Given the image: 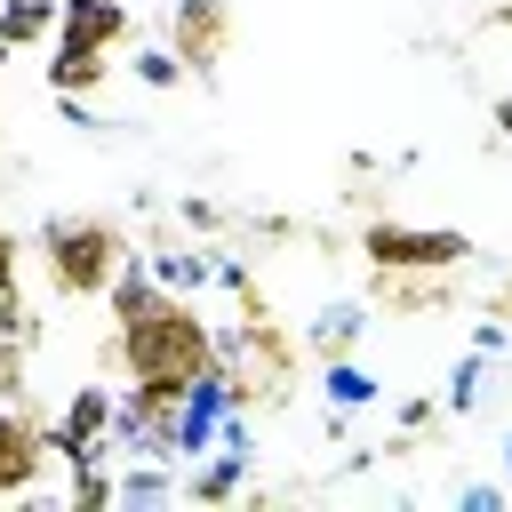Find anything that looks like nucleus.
Here are the masks:
<instances>
[{"label":"nucleus","mask_w":512,"mask_h":512,"mask_svg":"<svg viewBox=\"0 0 512 512\" xmlns=\"http://www.w3.org/2000/svg\"><path fill=\"white\" fill-rule=\"evenodd\" d=\"M104 368H128V384H152V392L184 400V392L216 368V328L200 320V304H192L184 288H160L136 320H112Z\"/></svg>","instance_id":"nucleus-1"},{"label":"nucleus","mask_w":512,"mask_h":512,"mask_svg":"<svg viewBox=\"0 0 512 512\" xmlns=\"http://www.w3.org/2000/svg\"><path fill=\"white\" fill-rule=\"evenodd\" d=\"M128 256H136L128 232L104 224V216H48V224H40V264H48V288H56L64 304L104 296Z\"/></svg>","instance_id":"nucleus-2"},{"label":"nucleus","mask_w":512,"mask_h":512,"mask_svg":"<svg viewBox=\"0 0 512 512\" xmlns=\"http://www.w3.org/2000/svg\"><path fill=\"white\" fill-rule=\"evenodd\" d=\"M360 256H368V272H456V264L472 256V240L448 232V224L368 216V224H360Z\"/></svg>","instance_id":"nucleus-3"},{"label":"nucleus","mask_w":512,"mask_h":512,"mask_svg":"<svg viewBox=\"0 0 512 512\" xmlns=\"http://www.w3.org/2000/svg\"><path fill=\"white\" fill-rule=\"evenodd\" d=\"M168 48H176L184 72L208 80L224 64V48H232V0H176L168 8Z\"/></svg>","instance_id":"nucleus-4"},{"label":"nucleus","mask_w":512,"mask_h":512,"mask_svg":"<svg viewBox=\"0 0 512 512\" xmlns=\"http://www.w3.org/2000/svg\"><path fill=\"white\" fill-rule=\"evenodd\" d=\"M112 448V392L104 384H80L72 400H64V416L48 424V456H64V464H96Z\"/></svg>","instance_id":"nucleus-5"},{"label":"nucleus","mask_w":512,"mask_h":512,"mask_svg":"<svg viewBox=\"0 0 512 512\" xmlns=\"http://www.w3.org/2000/svg\"><path fill=\"white\" fill-rule=\"evenodd\" d=\"M48 472V424L24 400H0V496H32Z\"/></svg>","instance_id":"nucleus-6"},{"label":"nucleus","mask_w":512,"mask_h":512,"mask_svg":"<svg viewBox=\"0 0 512 512\" xmlns=\"http://www.w3.org/2000/svg\"><path fill=\"white\" fill-rule=\"evenodd\" d=\"M368 304L384 320H440L456 304V272H376Z\"/></svg>","instance_id":"nucleus-7"},{"label":"nucleus","mask_w":512,"mask_h":512,"mask_svg":"<svg viewBox=\"0 0 512 512\" xmlns=\"http://www.w3.org/2000/svg\"><path fill=\"white\" fill-rule=\"evenodd\" d=\"M128 40V0H56V40L48 48H120Z\"/></svg>","instance_id":"nucleus-8"},{"label":"nucleus","mask_w":512,"mask_h":512,"mask_svg":"<svg viewBox=\"0 0 512 512\" xmlns=\"http://www.w3.org/2000/svg\"><path fill=\"white\" fill-rule=\"evenodd\" d=\"M240 480H248V456H240V440H224V448H208V464H192L184 496H192V504H232Z\"/></svg>","instance_id":"nucleus-9"},{"label":"nucleus","mask_w":512,"mask_h":512,"mask_svg":"<svg viewBox=\"0 0 512 512\" xmlns=\"http://www.w3.org/2000/svg\"><path fill=\"white\" fill-rule=\"evenodd\" d=\"M104 72H112V56L104 48H48V88L72 104V96H96L104 88Z\"/></svg>","instance_id":"nucleus-10"},{"label":"nucleus","mask_w":512,"mask_h":512,"mask_svg":"<svg viewBox=\"0 0 512 512\" xmlns=\"http://www.w3.org/2000/svg\"><path fill=\"white\" fill-rule=\"evenodd\" d=\"M56 40V0H0V48H40Z\"/></svg>","instance_id":"nucleus-11"},{"label":"nucleus","mask_w":512,"mask_h":512,"mask_svg":"<svg viewBox=\"0 0 512 512\" xmlns=\"http://www.w3.org/2000/svg\"><path fill=\"white\" fill-rule=\"evenodd\" d=\"M360 328H368V304H336V312H320V328L304 336V352H320V360H344V352L360 344Z\"/></svg>","instance_id":"nucleus-12"},{"label":"nucleus","mask_w":512,"mask_h":512,"mask_svg":"<svg viewBox=\"0 0 512 512\" xmlns=\"http://www.w3.org/2000/svg\"><path fill=\"white\" fill-rule=\"evenodd\" d=\"M320 368H328L320 384H328V400H336V408H360V400H376L368 368H352V360H320Z\"/></svg>","instance_id":"nucleus-13"},{"label":"nucleus","mask_w":512,"mask_h":512,"mask_svg":"<svg viewBox=\"0 0 512 512\" xmlns=\"http://www.w3.org/2000/svg\"><path fill=\"white\" fill-rule=\"evenodd\" d=\"M112 496H120V480H112L104 464H72V504H80V512H96V504H112Z\"/></svg>","instance_id":"nucleus-14"},{"label":"nucleus","mask_w":512,"mask_h":512,"mask_svg":"<svg viewBox=\"0 0 512 512\" xmlns=\"http://www.w3.org/2000/svg\"><path fill=\"white\" fill-rule=\"evenodd\" d=\"M208 272H216L208 256H152V280H160V288H200Z\"/></svg>","instance_id":"nucleus-15"},{"label":"nucleus","mask_w":512,"mask_h":512,"mask_svg":"<svg viewBox=\"0 0 512 512\" xmlns=\"http://www.w3.org/2000/svg\"><path fill=\"white\" fill-rule=\"evenodd\" d=\"M136 80H144V88H176V80H184L176 48H144V56H136Z\"/></svg>","instance_id":"nucleus-16"},{"label":"nucleus","mask_w":512,"mask_h":512,"mask_svg":"<svg viewBox=\"0 0 512 512\" xmlns=\"http://www.w3.org/2000/svg\"><path fill=\"white\" fill-rule=\"evenodd\" d=\"M32 384H24V344L16 336H0V400H24Z\"/></svg>","instance_id":"nucleus-17"},{"label":"nucleus","mask_w":512,"mask_h":512,"mask_svg":"<svg viewBox=\"0 0 512 512\" xmlns=\"http://www.w3.org/2000/svg\"><path fill=\"white\" fill-rule=\"evenodd\" d=\"M472 400H480V360H464V368H456V384H448V408H456V416H464Z\"/></svg>","instance_id":"nucleus-18"},{"label":"nucleus","mask_w":512,"mask_h":512,"mask_svg":"<svg viewBox=\"0 0 512 512\" xmlns=\"http://www.w3.org/2000/svg\"><path fill=\"white\" fill-rule=\"evenodd\" d=\"M176 216H184V232H216V224H224V208H216V200H184Z\"/></svg>","instance_id":"nucleus-19"},{"label":"nucleus","mask_w":512,"mask_h":512,"mask_svg":"<svg viewBox=\"0 0 512 512\" xmlns=\"http://www.w3.org/2000/svg\"><path fill=\"white\" fill-rule=\"evenodd\" d=\"M440 424V400H400V432H432Z\"/></svg>","instance_id":"nucleus-20"},{"label":"nucleus","mask_w":512,"mask_h":512,"mask_svg":"<svg viewBox=\"0 0 512 512\" xmlns=\"http://www.w3.org/2000/svg\"><path fill=\"white\" fill-rule=\"evenodd\" d=\"M16 272H24V248H16V232H8V224H0V296H8V288H16Z\"/></svg>","instance_id":"nucleus-21"},{"label":"nucleus","mask_w":512,"mask_h":512,"mask_svg":"<svg viewBox=\"0 0 512 512\" xmlns=\"http://www.w3.org/2000/svg\"><path fill=\"white\" fill-rule=\"evenodd\" d=\"M488 120H496V136L512 144V96H496V104H488Z\"/></svg>","instance_id":"nucleus-22"},{"label":"nucleus","mask_w":512,"mask_h":512,"mask_svg":"<svg viewBox=\"0 0 512 512\" xmlns=\"http://www.w3.org/2000/svg\"><path fill=\"white\" fill-rule=\"evenodd\" d=\"M488 32H512V8H488Z\"/></svg>","instance_id":"nucleus-23"},{"label":"nucleus","mask_w":512,"mask_h":512,"mask_svg":"<svg viewBox=\"0 0 512 512\" xmlns=\"http://www.w3.org/2000/svg\"><path fill=\"white\" fill-rule=\"evenodd\" d=\"M504 488H512V432H504Z\"/></svg>","instance_id":"nucleus-24"},{"label":"nucleus","mask_w":512,"mask_h":512,"mask_svg":"<svg viewBox=\"0 0 512 512\" xmlns=\"http://www.w3.org/2000/svg\"><path fill=\"white\" fill-rule=\"evenodd\" d=\"M0 72H8V48H0Z\"/></svg>","instance_id":"nucleus-25"}]
</instances>
